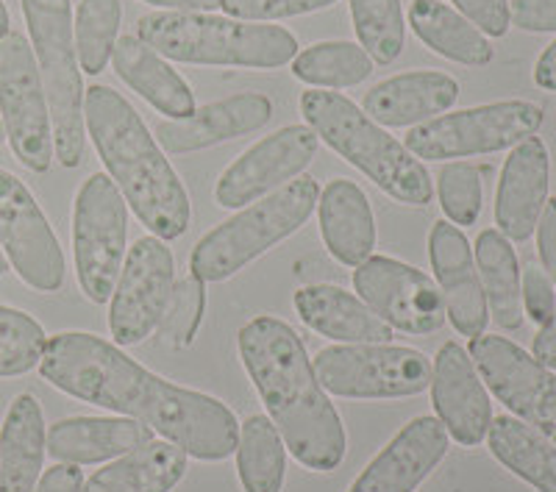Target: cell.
<instances>
[{
    "label": "cell",
    "instance_id": "50",
    "mask_svg": "<svg viewBox=\"0 0 556 492\" xmlns=\"http://www.w3.org/2000/svg\"><path fill=\"white\" fill-rule=\"evenodd\" d=\"M7 142V128H3V121H0V146Z\"/></svg>",
    "mask_w": 556,
    "mask_h": 492
},
{
    "label": "cell",
    "instance_id": "45",
    "mask_svg": "<svg viewBox=\"0 0 556 492\" xmlns=\"http://www.w3.org/2000/svg\"><path fill=\"white\" fill-rule=\"evenodd\" d=\"M531 356L545 365L548 370H556V310L548 320L540 326L538 337H534V345H531Z\"/></svg>",
    "mask_w": 556,
    "mask_h": 492
},
{
    "label": "cell",
    "instance_id": "6",
    "mask_svg": "<svg viewBox=\"0 0 556 492\" xmlns=\"http://www.w3.org/2000/svg\"><path fill=\"white\" fill-rule=\"evenodd\" d=\"M320 187L312 176H298L281 190L248 203L203 237L190 256V273L201 281L217 285L245 270L262 253L285 242L312 217Z\"/></svg>",
    "mask_w": 556,
    "mask_h": 492
},
{
    "label": "cell",
    "instance_id": "31",
    "mask_svg": "<svg viewBox=\"0 0 556 492\" xmlns=\"http://www.w3.org/2000/svg\"><path fill=\"white\" fill-rule=\"evenodd\" d=\"M486 442L495 459L515 476L540 492H556V442L509 415L493 417Z\"/></svg>",
    "mask_w": 556,
    "mask_h": 492
},
{
    "label": "cell",
    "instance_id": "43",
    "mask_svg": "<svg viewBox=\"0 0 556 492\" xmlns=\"http://www.w3.org/2000/svg\"><path fill=\"white\" fill-rule=\"evenodd\" d=\"M538 251L543 270L548 273L556 287V198L545 201L543 215L538 220Z\"/></svg>",
    "mask_w": 556,
    "mask_h": 492
},
{
    "label": "cell",
    "instance_id": "25",
    "mask_svg": "<svg viewBox=\"0 0 556 492\" xmlns=\"http://www.w3.org/2000/svg\"><path fill=\"white\" fill-rule=\"evenodd\" d=\"M317 220L326 251L340 265L359 267L374 256L376 220L365 192L348 178H334L326 184L317 198Z\"/></svg>",
    "mask_w": 556,
    "mask_h": 492
},
{
    "label": "cell",
    "instance_id": "12",
    "mask_svg": "<svg viewBox=\"0 0 556 492\" xmlns=\"http://www.w3.org/2000/svg\"><path fill=\"white\" fill-rule=\"evenodd\" d=\"M468 354L501 404L556 442V373L498 335L470 337Z\"/></svg>",
    "mask_w": 556,
    "mask_h": 492
},
{
    "label": "cell",
    "instance_id": "30",
    "mask_svg": "<svg viewBox=\"0 0 556 492\" xmlns=\"http://www.w3.org/2000/svg\"><path fill=\"white\" fill-rule=\"evenodd\" d=\"M476 270L486 298V312L504 331L523 326V295H520V267L515 248L504 234L486 228L476 240Z\"/></svg>",
    "mask_w": 556,
    "mask_h": 492
},
{
    "label": "cell",
    "instance_id": "13",
    "mask_svg": "<svg viewBox=\"0 0 556 492\" xmlns=\"http://www.w3.org/2000/svg\"><path fill=\"white\" fill-rule=\"evenodd\" d=\"M176 287V260L159 237H142L128 251L109 306V331L117 345H137L165 317Z\"/></svg>",
    "mask_w": 556,
    "mask_h": 492
},
{
    "label": "cell",
    "instance_id": "3",
    "mask_svg": "<svg viewBox=\"0 0 556 492\" xmlns=\"http://www.w3.org/2000/svg\"><path fill=\"white\" fill-rule=\"evenodd\" d=\"M84 128L139 223L159 240L181 237L190 228V195L137 109L112 87L92 84L84 89Z\"/></svg>",
    "mask_w": 556,
    "mask_h": 492
},
{
    "label": "cell",
    "instance_id": "23",
    "mask_svg": "<svg viewBox=\"0 0 556 492\" xmlns=\"http://www.w3.org/2000/svg\"><path fill=\"white\" fill-rule=\"evenodd\" d=\"M298 317L329 340L345 345H379L392 342V326H387L362 298L334 285L301 287L292 298Z\"/></svg>",
    "mask_w": 556,
    "mask_h": 492
},
{
    "label": "cell",
    "instance_id": "34",
    "mask_svg": "<svg viewBox=\"0 0 556 492\" xmlns=\"http://www.w3.org/2000/svg\"><path fill=\"white\" fill-rule=\"evenodd\" d=\"M121 0H81L78 3L76 26V56L78 67L87 76H101L112 62V51L121 31Z\"/></svg>",
    "mask_w": 556,
    "mask_h": 492
},
{
    "label": "cell",
    "instance_id": "33",
    "mask_svg": "<svg viewBox=\"0 0 556 492\" xmlns=\"http://www.w3.org/2000/svg\"><path fill=\"white\" fill-rule=\"evenodd\" d=\"M374 59L356 42H317L292 59V76L298 81L323 89H345L367 81Z\"/></svg>",
    "mask_w": 556,
    "mask_h": 492
},
{
    "label": "cell",
    "instance_id": "22",
    "mask_svg": "<svg viewBox=\"0 0 556 492\" xmlns=\"http://www.w3.org/2000/svg\"><path fill=\"white\" fill-rule=\"evenodd\" d=\"M456 98H459L456 78L437 70H415L376 84L362 98V112L379 126L406 128L440 117L454 106Z\"/></svg>",
    "mask_w": 556,
    "mask_h": 492
},
{
    "label": "cell",
    "instance_id": "46",
    "mask_svg": "<svg viewBox=\"0 0 556 492\" xmlns=\"http://www.w3.org/2000/svg\"><path fill=\"white\" fill-rule=\"evenodd\" d=\"M534 81L540 89H548L556 92V39L543 51V56L538 59V67H534Z\"/></svg>",
    "mask_w": 556,
    "mask_h": 492
},
{
    "label": "cell",
    "instance_id": "41",
    "mask_svg": "<svg viewBox=\"0 0 556 492\" xmlns=\"http://www.w3.org/2000/svg\"><path fill=\"white\" fill-rule=\"evenodd\" d=\"M456 12L470 20L484 37H506L509 20V0H451Z\"/></svg>",
    "mask_w": 556,
    "mask_h": 492
},
{
    "label": "cell",
    "instance_id": "1",
    "mask_svg": "<svg viewBox=\"0 0 556 492\" xmlns=\"http://www.w3.org/2000/svg\"><path fill=\"white\" fill-rule=\"evenodd\" d=\"M39 373L56 390L139 420L201 462L228 459L240 442V424L223 401L146 370L103 337L87 331L51 337Z\"/></svg>",
    "mask_w": 556,
    "mask_h": 492
},
{
    "label": "cell",
    "instance_id": "37",
    "mask_svg": "<svg viewBox=\"0 0 556 492\" xmlns=\"http://www.w3.org/2000/svg\"><path fill=\"white\" fill-rule=\"evenodd\" d=\"M437 195L445 217L456 226H473L481 215V171L468 162H448L437 178Z\"/></svg>",
    "mask_w": 556,
    "mask_h": 492
},
{
    "label": "cell",
    "instance_id": "29",
    "mask_svg": "<svg viewBox=\"0 0 556 492\" xmlns=\"http://www.w3.org/2000/svg\"><path fill=\"white\" fill-rule=\"evenodd\" d=\"M409 26L417 39L440 56L468 67H484L493 62V45L484 34L462 17L454 7L440 0H412Z\"/></svg>",
    "mask_w": 556,
    "mask_h": 492
},
{
    "label": "cell",
    "instance_id": "32",
    "mask_svg": "<svg viewBox=\"0 0 556 492\" xmlns=\"http://www.w3.org/2000/svg\"><path fill=\"white\" fill-rule=\"evenodd\" d=\"M237 474L245 492L285 490L287 445L267 415H251L240 426Z\"/></svg>",
    "mask_w": 556,
    "mask_h": 492
},
{
    "label": "cell",
    "instance_id": "42",
    "mask_svg": "<svg viewBox=\"0 0 556 492\" xmlns=\"http://www.w3.org/2000/svg\"><path fill=\"white\" fill-rule=\"evenodd\" d=\"M509 20L520 31H556V0H513L509 3Z\"/></svg>",
    "mask_w": 556,
    "mask_h": 492
},
{
    "label": "cell",
    "instance_id": "20",
    "mask_svg": "<svg viewBox=\"0 0 556 492\" xmlns=\"http://www.w3.org/2000/svg\"><path fill=\"white\" fill-rule=\"evenodd\" d=\"M273 101L262 92H240L195 109L190 117L156 126V142L165 153H192L228 139L260 131L270 123Z\"/></svg>",
    "mask_w": 556,
    "mask_h": 492
},
{
    "label": "cell",
    "instance_id": "18",
    "mask_svg": "<svg viewBox=\"0 0 556 492\" xmlns=\"http://www.w3.org/2000/svg\"><path fill=\"white\" fill-rule=\"evenodd\" d=\"M429 260L443 292L445 317L462 337L484 335L490 312L476 270L468 237L448 220H437L429 234Z\"/></svg>",
    "mask_w": 556,
    "mask_h": 492
},
{
    "label": "cell",
    "instance_id": "38",
    "mask_svg": "<svg viewBox=\"0 0 556 492\" xmlns=\"http://www.w3.org/2000/svg\"><path fill=\"white\" fill-rule=\"evenodd\" d=\"M203 310H206V290L198 276H184L173 287L170 303H167L165 317L159 323V335L167 345L187 348L192 345L198 335V326L203 320Z\"/></svg>",
    "mask_w": 556,
    "mask_h": 492
},
{
    "label": "cell",
    "instance_id": "15",
    "mask_svg": "<svg viewBox=\"0 0 556 492\" xmlns=\"http://www.w3.org/2000/svg\"><path fill=\"white\" fill-rule=\"evenodd\" d=\"M317 148L320 139L309 126L278 128L220 173L215 201L223 209H242L281 190L292 178L304 176L306 167L315 162Z\"/></svg>",
    "mask_w": 556,
    "mask_h": 492
},
{
    "label": "cell",
    "instance_id": "21",
    "mask_svg": "<svg viewBox=\"0 0 556 492\" xmlns=\"http://www.w3.org/2000/svg\"><path fill=\"white\" fill-rule=\"evenodd\" d=\"M548 148L540 137H526L513 148L495 192V226L506 240L523 242L538 228L548 201Z\"/></svg>",
    "mask_w": 556,
    "mask_h": 492
},
{
    "label": "cell",
    "instance_id": "44",
    "mask_svg": "<svg viewBox=\"0 0 556 492\" xmlns=\"http://www.w3.org/2000/svg\"><path fill=\"white\" fill-rule=\"evenodd\" d=\"M84 490V476L78 465H64L56 462L51 470H45L39 476L37 487L31 492H81Z\"/></svg>",
    "mask_w": 556,
    "mask_h": 492
},
{
    "label": "cell",
    "instance_id": "17",
    "mask_svg": "<svg viewBox=\"0 0 556 492\" xmlns=\"http://www.w3.org/2000/svg\"><path fill=\"white\" fill-rule=\"evenodd\" d=\"M431 404L437 420L459 445L473 449L486 440L493 404L473 359L459 342H445L431 365Z\"/></svg>",
    "mask_w": 556,
    "mask_h": 492
},
{
    "label": "cell",
    "instance_id": "36",
    "mask_svg": "<svg viewBox=\"0 0 556 492\" xmlns=\"http://www.w3.org/2000/svg\"><path fill=\"white\" fill-rule=\"evenodd\" d=\"M45 342V328L31 315L0 306V379L39 367Z\"/></svg>",
    "mask_w": 556,
    "mask_h": 492
},
{
    "label": "cell",
    "instance_id": "26",
    "mask_svg": "<svg viewBox=\"0 0 556 492\" xmlns=\"http://www.w3.org/2000/svg\"><path fill=\"white\" fill-rule=\"evenodd\" d=\"M112 67L126 87L139 98H146L153 109L167 114L170 121H181L195 112V96L190 84L178 76L162 53H156L139 37H121L112 51Z\"/></svg>",
    "mask_w": 556,
    "mask_h": 492
},
{
    "label": "cell",
    "instance_id": "24",
    "mask_svg": "<svg viewBox=\"0 0 556 492\" xmlns=\"http://www.w3.org/2000/svg\"><path fill=\"white\" fill-rule=\"evenodd\" d=\"M151 440L153 429L131 417H64L48 431V454L64 465H98Z\"/></svg>",
    "mask_w": 556,
    "mask_h": 492
},
{
    "label": "cell",
    "instance_id": "14",
    "mask_svg": "<svg viewBox=\"0 0 556 492\" xmlns=\"http://www.w3.org/2000/svg\"><path fill=\"white\" fill-rule=\"evenodd\" d=\"M0 251L31 290H62L67 270L62 245L37 198L9 171H0Z\"/></svg>",
    "mask_w": 556,
    "mask_h": 492
},
{
    "label": "cell",
    "instance_id": "48",
    "mask_svg": "<svg viewBox=\"0 0 556 492\" xmlns=\"http://www.w3.org/2000/svg\"><path fill=\"white\" fill-rule=\"evenodd\" d=\"M12 34V17H9V9L7 3L0 0V42Z\"/></svg>",
    "mask_w": 556,
    "mask_h": 492
},
{
    "label": "cell",
    "instance_id": "49",
    "mask_svg": "<svg viewBox=\"0 0 556 492\" xmlns=\"http://www.w3.org/2000/svg\"><path fill=\"white\" fill-rule=\"evenodd\" d=\"M9 267H12V265H9L7 253L0 251V276H7V273H9Z\"/></svg>",
    "mask_w": 556,
    "mask_h": 492
},
{
    "label": "cell",
    "instance_id": "2",
    "mask_svg": "<svg viewBox=\"0 0 556 492\" xmlns=\"http://www.w3.org/2000/svg\"><path fill=\"white\" fill-rule=\"evenodd\" d=\"M237 345L287 451L315 474L337 470L348 451L345 429L295 328L278 317H253L240 328Z\"/></svg>",
    "mask_w": 556,
    "mask_h": 492
},
{
    "label": "cell",
    "instance_id": "4",
    "mask_svg": "<svg viewBox=\"0 0 556 492\" xmlns=\"http://www.w3.org/2000/svg\"><path fill=\"white\" fill-rule=\"evenodd\" d=\"M306 126L345 162L359 167L370 181L406 206H429L434 198L426 164L406 151L404 142L384 131L340 92L312 89L301 96Z\"/></svg>",
    "mask_w": 556,
    "mask_h": 492
},
{
    "label": "cell",
    "instance_id": "40",
    "mask_svg": "<svg viewBox=\"0 0 556 492\" xmlns=\"http://www.w3.org/2000/svg\"><path fill=\"white\" fill-rule=\"evenodd\" d=\"M520 295H523V315L543 326L556 310V287L548 273L540 265H526L523 278H520Z\"/></svg>",
    "mask_w": 556,
    "mask_h": 492
},
{
    "label": "cell",
    "instance_id": "11",
    "mask_svg": "<svg viewBox=\"0 0 556 492\" xmlns=\"http://www.w3.org/2000/svg\"><path fill=\"white\" fill-rule=\"evenodd\" d=\"M0 121L14 156L28 171H51L56 159L51 106L31 42L17 31L0 42Z\"/></svg>",
    "mask_w": 556,
    "mask_h": 492
},
{
    "label": "cell",
    "instance_id": "7",
    "mask_svg": "<svg viewBox=\"0 0 556 492\" xmlns=\"http://www.w3.org/2000/svg\"><path fill=\"white\" fill-rule=\"evenodd\" d=\"M20 3L51 106L59 164L73 171L84 156V87L70 0H20Z\"/></svg>",
    "mask_w": 556,
    "mask_h": 492
},
{
    "label": "cell",
    "instance_id": "9",
    "mask_svg": "<svg viewBox=\"0 0 556 492\" xmlns=\"http://www.w3.org/2000/svg\"><path fill=\"white\" fill-rule=\"evenodd\" d=\"M128 209L117 184L103 173L84 181L73 206V260L84 295L106 303L126 262Z\"/></svg>",
    "mask_w": 556,
    "mask_h": 492
},
{
    "label": "cell",
    "instance_id": "39",
    "mask_svg": "<svg viewBox=\"0 0 556 492\" xmlns=\"http://www.w3.org/2000/svg\"><path fill=\"white\" fill-rule=\"evenodd\" d=\"M337 0H223V12L245 23H270V20L301 17L334 7Z\"/></svg>",
    "mask_w": 556,
    "mask_h": 492
},
{
    "label": "cell",
    "instance_id": "10",
    "mask_svg": "<svg viewBox=\"0 0 556 492\" xmlns=\"http://www.w3.org/2000/svg\"><path fill=\"white\" fill-rule=\"evenodd\" d=\"M317 381L340 398H409L431 384L429 356L415 348L390 345H329L312 359Z\"/></svg>",
    "mask_w": 556,
    "mask_h": 492
},
{
    "label": "cell",
    "instance_id": "5",
    "mask_svg": "<svg viewBox=\"0 0 556 492\" xmlns=\"http://www.w3.org/2000/svg\"><path fill=\"white\" fill-rule=\"evenodd\" d=\"M137 37L170 62L273 70L298 56L287 28L206 12H153L139 17Z\"/></svg>",
    "mask_w": 556,
    "mask_h": 492
},
{
    "label": "cell",
    "instance_id": "28",
    "mask_svg": "<svg viewBox=\"0 0 556 492\" xmlns=\"http://www.w3.org/2000/svg\"><path fill=\"white\" fill-rule=\"evenodd\" d=\"M190 454L167 440H151L117 456L89 481L81 492H170L187 474Z\"/></svg>",
    "mask_w": 556,
    "mask_h": 492
},
{
    "label": "cell",
    "instance_id": "8",
    "mask_svg": "<svg viewBox=\"0 0 556 492\" xmlns=\"http://www.w3.org/2000/svg\"><path fill=\"white\" fill-rule=\"evenodd\" d=\"M543 126V109L529 101H501L440 114L406 134V151L420 162H445L495 153L534 137Z\"/></svg>",
    "mask_w": 556,
    "mask_h": 492
},
{
    "label": "cell",
    "instance_id": "35",
    "mask_svg": "<svg viewBox=\"0 0 556 492\" xmlns=\"http://www.w3.org/2000/svg\"><path fill=\"white\" fill-rule=\"evenodd\" d=\"M356 37L376 64H392L404 51L401 0H348Z\"/></svg>",
    "mask_w": 556,
    "mask_h": 492
},
{
    "label": "cell",
    "instance_id": "19",
    "mask_svg": "<svg viewBox=\"0 0 556 492\" xmlns=\"http://www.w3.org/2000/svg\"><path fill=\"white\" fill-rule=\"evenodd\" d=\"M448 454V431L437 417H415L387 442L348 492H415Z\"/></svg>",
    "mask_w": 556,
    "mask_h": 492
},
{
    "label": "cell",
    "instance_id": "47",
    "mask_svg": "<svg viewBox=\"0 0 556 492\" xmlns=\"http://www.w3.org/2000/svg\"><path fill=\"white\" fill-rule=\"evenodd\" d=\"M146 3L170 9V12H212L223 7V0H146Z\"/></svg>",
    "mask_w": 556,
    "mask_h": 492
},
{
    "label": "cell",
    "instance_id": "27",
    "mask_svg": "<svg viewBox=\"0 0 556 492\" xmlns=\"http://www.w3.org/2000/svg\"><path fill=\"white\" fill-rule=\"evenodd\" d=\"M48 454L42 406L23 392L12 401L0 429V492H31Z\"/></svg>",
    "mask_w": 556,
    "mask_h": 492
},
{
    "label": "cell",
    "instance_id": "16",
    "mask_svg": "<svg viewBox=\"0 0 556 492\" xmlns=\"http://www.w3.org/2000/svg\"><path fill=\"white\" fill-rule=\"evenodd\" d=\"M354 287L387 326L404 335H431L443 328V292L417 267L390 256H370L354 270Z\"/></svg>",
    "mask_w": 556,
    "mask_h": 492
}]
</instances>
